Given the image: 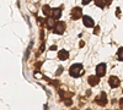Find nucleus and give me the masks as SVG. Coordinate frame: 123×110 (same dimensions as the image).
Here are the masks:
<instances>
[{
  "label": "nucleus",
  "mask_w": 123,
  "mask_h": 110,
  "mask_svg": "<svg viewBox=\"0 0 123 110\" xmlns=\"http://www.w3.org/2000/svg\"><path fill=\"white\" fill-rule=\"evenodd\" d=\"M55 49H57V47L55 45H52V47L49 48V50H55Z\"/></svg>",
  "instance_id": "obj_16"
},
{
  "label": "nucleus",
  "mask_w": 123,
  "mask_h": 110,
  "mask_svg": "<svg viewBox=\"0 0 123 110\" xmlns=\"http://www.w3.org/2000/svg\"><path fill=\"white\" fill-rule=\"evenodd\" d=\"M121 108H123V98L121 99Z\"/></svg>",
  "instance_id": "obj_18"
},
{
  "label": "nucleus",
  "mask_w": 123,
  "mask_h": 110,
  "mask_svg": "<svg viewBox=\"0 0 123 110\" xmlns=\"http://www.w3.org/2000/svg\"><path fill=\"white\" fill-rule=\"evenodd\" d=\"M117 59L119 61H123V48H119L117 52Z\"/></svg>",
  "instance_id": "obj_14"
},
{
  "label": "nucleus",
  "mask_w": 123,
  "mask_h": 110,
  "mask_svg": "<svg viewBox=\"0 0 123 110\" xmlns=\"http://www.w3.org/2000/svg\"><path fill=\"white\" fill-rule=\"evenodd\" d=\"M111 1H112V0H106V5H110Z\"/></svg>",
  "instance_id": "obj_17"
},
{
  "label": "nucleus",
  "mask_w": 123,
  "mask_h": 110,
  "mask_svg": "<svg viewBox=\"0 0 123 110\" xmlns=\"http://www.w3.org/2000/svg\"><path fill=\"white\" fill-rule=\"evenodd\" d=\"M46 25H47V27H48L49 29L54 28V26L57 25V22H55V18H54V17H52V16H49V17L47 18V21H46Z\"/></svg>",
  "instance_id": "obj_9"
},
{
  "label": "nucleus",
  "mask_w": 123,
  "mask_h": 110,
  "mask_svg": "<svg viewBox=\"0 0 123 110\" xmlns=\"http://www.w3.org/2000/svg\"><path fill=\"white\" fill-rule=\"evenodd\" d=\"M108 84H110V87H112V88H117V87L121 84V81H119V78H118L117 76H111V77L108 78Z\"/></svg>",
  "instance_id": "obj_5"
},
{
  "label": "nucleus",
  "mask_w": 123,
  "mask_h": 110,
  "mask_svg": "<svg viewBox=\"0 0 123 110\" xmlns=\"http://www.w3.org/2000/svg\"><path fill=\"white\" fill-rule=\"evenodd\" d=\"M42 11H43V14H44L46 16H49L50 14H52V9H50L48 5H44V6L42 7Z\"/></svg>",
  "instance_id": "obj_12"
},
{
  "label": "nucleus",
  "mask_w": 123,
  "mask_h": 110,
  "mask_svg": "<svg viewBox=\"0 0 123 110\" xmlns=\"http://www.w3.org/2000/svg\"><path fill=\"white\" fill-rule=\"evenodd\" d=\"M95 102H96L98 105H101V106H105V105L107 104V95H106V93H105V92H101V93L95 98Z\"/></svg>",
  "instance_id": "obj_2"
},
{
  "label": "nucleus",
  "mask_w": 123,
  "mask_h": 110,
  "mask_svg": "<svg viewBox=\"0 0 123 110\" xmlns=\"http://www.w3.org/2000/svg\"><path fill=\"white\" fill-rule=\"evenodd\" d=\"M83 73H84V67H83L81 64H74V65H71L70 68H69V75L71 77H74V78L80 77Z\"/></svg>",
  "instance_id": "obj_1"
},
{
  "label": "nucleus",
  "mask_w": 123,
  "mask_h": 110,
  "mask_svg": "<svg viewBox=\"0 0 123 110\" xmlns=\"http://www.w3.org/2000/svg\"><path fill=\"white\" fill-rule=\"evenodd\" d=\"M96 75L98 77H104L106 75V64L105 63H101L96 66Z\"/></svg>",
  "instance_id": "obj_3"
},
{
  "label": "nucleus",
  "mask_w": 123,
  "mask_h": 110,
  "mask_svg": "<svg viewBox=\"0 0 123 110\" xmlns=\"http://www.w3.org/2000/svg\"><path fill=\"white\" fill-rule=\"evenodd\" d=\"M71 17L74 20H79L80 17H83V12H81V7H74L71 10Z\"/></svg>",
  "instance_id": "obj_7"
},
{
  "label": "nucleus",
  "mask_w": 123,
  "mask_h": 110,
  "mask_svg": "<svg viewBox=\"0 0 123 110\" xmlns=\"http://www.w3.org/2000/svg\"><path fill=\"white\" fill-rule=\"evenodd\" d=\"M83 22H84V25H85L86 27H89V28H92V27L95 26V21H94V18L90 17V16H87V15L83 16Z\"/></svg>",
  "instance_id": "obj_6"
},
{
  "label": "nucleus",
  "mask_w": 123,
  "mask_h": 110,
  "mask_svg": "<svg viewBox=\"0 0 123 110\" xmlns=\"http://www.w3.org/2000/svg\"><path fill=\"white\" fill-rule=\"evenodd\" d=\"M87 81H89V84L90 86H97L98 84V82H100V77L96 75V76H90L89 78H87Z\"/></svg>",
  "instance_id": "obj_8"
},
{
  "label": "nucleus",
  "mask_w": 123,
  "mask_h": 110,
  "mask_svg": "<svg viewBox=\"0 0 123 110\" xmlns=\"http://www.w3.org/2000/svg\"><path fill=\"white\" fill-rule=\"evenodd\" d=\"M95 4H96V6L104 9L105 5H106V0H95Z\"/></svg>",
  "instance_id": "obj_13"
},
{
  "label": "nucleus",
  "mask_w": 123,
  "mask_h": 110,
  "mask_svg": "<svg viewBox=\"0 0 123 110\" xmlns=\"http://www.w3.org/2000/svg\"><path fill=\"white\" fill-rule=\"evenodd\" d=\"M58 58H59L60 60H67V59L69 58V53H68L67 50H64V49H62V50L58 53Z\"/></svg>",
  "instance_id": "obj_11"
},
{
  "label": "nucleus",
  "mask_w": 123,
  "mask_h": 110,
  "mask_svg": "<svg viewBox=\"0 0 123 110\" xmlns=\"http://www.w3.org/2000/svg\"><path fill=\"white\" fill-rule=\"evenodd\" d=\"M90 1H91V0H83V5H87Z\"/></svg>",
  "instance_id": "obj_15"
},
{
  "label": "nucleus",
  "mask_w": 123,
  "mask_h": 110,
  "mask_svg": "<svg viewBox=\"0 0 123 110\" xmlns=\"http://www.w3.org/2000/svg\"><path fill=\"white\" fill-rule=\"evenodd\" d=\"M50 16L52 17H54L55 20H58L60 16H62V10L60 9H52V14H50Z\"/></svg>",
  "instance_id": "obj_10"
},
{
  "label": "nucleus",
  "mask_w": 123,
  "mask_h": 110,
  "mask_svg": "<svg viewBox=\"0 0 123 110\" xmlns=\"http://www.w3.org/2000/svg\"><path fill=\"white\" fill-rule=\"evenodd\" d=\"M53 31H54V33H57V34L64 33V31H65V23H64V22H57V25H55L54 28H53Z\"/></svg>",
  "instance_id": "obj_4"
}]
</instances>
